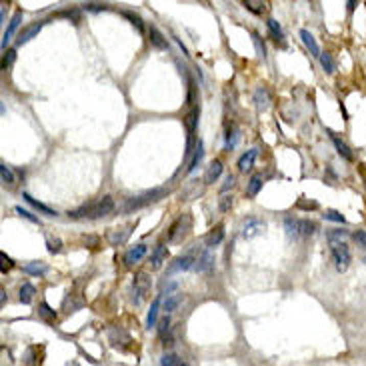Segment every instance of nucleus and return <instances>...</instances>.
<instances>
[{
  "label": "nucleus",
  "mask_w": 366,
  "mask_h": 366,
  "mask_svg": "<svg viewBox=\"0 0 366 366\" xmlns=\"http://www.w3.org/2000/svg\"><path fill=\"white\" fill-rule=\"evenodd\" d=\"M298 206H300V208H318V204H316V202H310V204H306L304 200H300V202H298Z\"/></svg>",
  "instance_id": "nucleus-54"
},
{
  "label": "nucleus",
  "mask_w": 366,
  "mask_h": 366,
  "mask_svg": "<svg viewBox=\"0 0 366 366\" xmlns=\"http://www.w3.org/2000/svg\"><path fill=\"white\" fill-rule=\"evenodd\" d=\"M298 232L300 236H310L316 232V222L312 220H298Z\"/></svg>",
  "instance_id": "nucleus-29"
},
{
  "label": "nucleus",
  "mask_w": 366,
  "mask_h": 366,
  "mask_svg": "<svg viewBox=\"0 0 366 366\" xmlns=\"http://www.w3.org/2000/svg\"><path fill=\"white\" fill-rule=\"evenodd\" d=\"M108 340L112 346H118V340H122L124 346H128V344L132 342V338H130V334L128 332H124L122 328H108Z\"/></svg>",
  "instance_id": "nucleus-15"
},
{
  "label": "nucleus",
  "mask_w": 366,
  "mask_h": 366,
  "mask_svg": "<svg viewBox=\"0 0 366 366\" xmlns=\"http://www.w3.org/2000/svg\"><path fill=\"white\" fill-rule=\"evenodd\" d=\"M108 6L106 4H100V2H86L84 4V10H88V12H102V10H106Z\"/></svg>",
  "instance_id": "nucleus-46"
},
{
  "label": "nucleus",
  "mask_w": 366,
  "mask_h": 366,
  "mask_svg": "<svg viewBox=\"0 0 366 366\" xmlns=\"http://www.w3.org/2000/svg\"><path fill=\"white\" fill-rule=\"evenodd\" d=\"M161 196H164V190H162V188H154V190H150V192H144L142 196L130 198V200L124 204V210H126V212H130V210H138V208L150 204V202L161 200Z\"/></svg>",
  "instance_id": "nucleus-4"
},
{
  "label": "nucleus",
  "mask_w": 366,
  "mask_h": 366,
  "mask_svg": "<svg viewBox=\"0 0 366 366\" xmlns=\"http://www.w3.org/2000/svg\"><path fill=\"white\" fill-rule=\"evenodd\" d=\"M352 238L358 242V246H364L366 248V232L364 230H356V232L352 234Z\"/></svg>",
  "instance_id": "nucleus-52"
},
{
  "label": "nucleus",
  "mask_w": 366,
  "mask_h": 366,
  "mask_svg": "<svg viewBox=\"0 0 366 366\" xmlns=\"http://www.w3.org/2000/svg\"><path fill=\"white\" fill-rule=\"evenodd\" d=\"M266 228V222L262 220V218H256V216H248L244 222H242V226H240V234H242V238H254V236H258V234H262Z\"/></svg>",
  "instance_id": "nucleus-5"
},
{
  "label": "nucleus",
  "mask_w": 366,
  "mask_h": 366,
  "mask_svg": "<svg viewBox=\"0 0 366 366\" xmlns=\"http://www.w3.org/2000/svg\"><path fill=\"white\" fill-rule=\"evenodd\" d=\"M36 294V288L30 284V282H24L22 286H20V292H18V298H20V302L22 304H30L32 302V298Z\"/></svg>",
  "instance_id": "nucleus-26"
},
{
  "label": "nucleus",
  "mask_w": 366,
  "mask_h": 366,
  "mask_svg": "<svg viewBox=\"0 0 366 366\" xmlns=\"http://www.w3.org/2000/svg\"><path fill=\"white\" fill-rule=\"evenodd\" d=\"M42 24L44 22H34V24H30V26H26L22 32L18 34V38H16V44L18 46H22V44H26L30 38H34L38 32H40V28H42Z\"/></svg>",
  "instance_id": "nucleus-12"
},
{
  "label": "nucleus",
  "mask_w": 366,
  "mask_h": 366,
  "mask_svg": "<svg viewBox=\"0 0 366 366\" xmlns=\"http://www.w3.org/2000/svg\"><path fill=\"white\" fill-rule=\"evenodd\" d=\"M26 274H32V276H42L46 272V266L44 264H40V262H30V264H26L22 268Z\"/></svg>",
  "instance_id": "nucleus-31"
},
{
  "label": "nucleus",
  "mask_w": 366,
  "mask_h": 366,
  "mask_svg": "<svg viewBox=\"0 0 366 366\" xmlns=\"http://www.w3.org/2000/svg\"><path fill=\"white\" fill-rule=\"evenodd\" d=\"M202 158H204V144H202V140H196V150H194V156L188 164V172H194Z\"/></svg>",
  "instance_id": "nucleus-24"
},
{
  "label": "nucleus",
  "mask_w": 366,
  "mask_h": 366,
  "mask_svg": "<svg viewBox=\"0 0 366 366\" xmlns=\"http://www.w3.org/2000/svg\"><path fill=\"white\" fill-rule=\"evenodd\" d=\"M220 174H222V162L212 161L208 164V168H206V172H204V182L206 184L216 182V178H218Z\"/></svg>",
  "instance_id": "nucleus-18"
},
{
  "label": "nucleus",
  "mask_w": 366,
  "mask_h": 366,
  "mask_svg": "<svg viewBox=\"0 0 366 366\" xmlns=\"http://www.w3.org/2000/svg\"><path fill=\"white\" fill-rule=\"evenodd\" d=\"M90 210H92V204H84V206H80V208H76V210H70L68 216L70 218H84V216H90Z\"/></svg>",
  "instance_id": "nucleus-38"
},
{
  "label": "nucleus",
  "mask_w": 366,
  "mask_h": 366,
  "mask_svg": "<svg viewBox=\"0 0 366 366\" xmlns=\"http://www.w3.org/2000/svg\"><path fill=\"white\" fill-rule=\"evenodd\" d=\"M22 196H24V200H26L28 204H30V206H34L36 210H40L42 214H46V216H56V210H52V208H48V206L42 204V202H38V200H34V198H32V196H30L28 192H24Z\"/></svg>",
  "instance_id": "nucleus-25"
},
{
  "label": "nucleus",
  "mask_w": 366,
  "mask_h": 366,
  "mask_svg": "<svg viewBox=\"0 0 366 366\" xmlns=\"http://www.w3.org/2000/svg\"><path fill=\"white\" fill-rule=\"evenodd\" d=\"M232 202H234V198H232V194H226V196H222L220 198V204H218V208L222 210V212H228L230 208H232Z\"/></svg>",
  "instance_id": "nucleus-47"
},
{
  "label": "nucleus",
  "mask_w": 366,
  "mask_h": 366,
  "mask_svg": "<svg viewBox=\"0 0 366 366\" xmlns=\"http://www.w3.org/2000/svg\"><path fill=\"white\" fill-rule=\"evenodd\" d=\"M122 14H124V16H126V18H128L130 22L134 24V26H136V28H138V30H140V32H144V22H142V18H140L138 14H134V12H130V10H124Z\"/></svg>",
  "instance_id": "nucleus-41"
},
{
  "label": "nucleus",
  "mask_w": 366,
  "mask_h": 366,
  "mask_svg": "<svg viewBox=\"0 0 366 366\" xmlns=\"http://www.w3.org/2000/svg\"><path fill=\"white\" fill-rule=\"evenodd\" d=\"M161 304H162V294L154 298V302H152V306H150V310H148V316H146V328H152L156 321H158V312H161Z\"/></svg>",
  "instance_id": "nucleus-21"
},
{
  "label": "nucleus",
  "mask_w": 366,
  "mask_h": 366,
  "mask_svg": "<svg viewBox=\"0 0 366 366\" xmlns=\"http://www.w3.org/2000/svg\"><path fill=\"white\" fill-rule=\"evenodd\" d=\"M182 366H188V364H184V362H182Z\"/></svg>",
  "instance_id": "nucleus-57"
},
{
  "label": "nucleus",
  "mask_w": 366,
  "mask_h": 366,
  "mask_svg": "<svg viewBox=\"0 0 366 366\" xmlns=\"http://www.w3.org/2000/svg\"><path fill=\"white\" fill-rule=\"evenodd\" d=\"M112 210H115V200H112V196H104L102 200H98V202L92 204L90 216H88V218H102V216L110 214Z\"/></svg>",
  "instance_id": "nucleus-6"
},
{
  "label": "nucleus",
  "mask_w": 366,
  "mask_h": 366,
  "mask_svg": "<svg viewBox=\"0 0 366 366\" xmlns=\"http://www.w3.org/2000/svg\"><path fill=\"white\" fill-rule=\"evenodd\" d=\"M150 288H152V280L148 272H138L134 276V282H132V290H134V304H140L144 298L150 294Z\"/></svg>",
  "instance_id": "nucleus-3"
},
{
  "label": "nucleus",
  "mask_w": 366,
  "mask_h": 366,
  "mask_svg": "<svg viewBox=\"0 0 366 366\" xmlns=\"http://www.w3.org/2000/svg\"><path fill=\"white\" fill-rule=\"evenodd\" d=\"M252 40H254V44H256V50H258V54H260L262 58H264V56H266V48H264V42L260 40V36H258L256 32L252 34Z\"/></svg>",
  "instance_id": "nucleus-49"
},
{
  "label": "nucleus",
  "mask_w": 366,
  "mask_h": 366,
  "mask_svg": "<svg viewBox=\"0 0 366 366\" xmlns=\"http://www.w3.org/2000/svg\"><path fill=\"white\" fill-rule=\"evenodd\" d=\"M284 228H286V234H288V238H298L300 236V232H298V220L294 218H284Z\"/></svg>",
  "instance_id": "nucleus-30"
},
{
  "label": "nucleus",
  "mask_w": 366,
  "mask_h": 366,
  "mask_svg": "<svg viewBox=\"0 0 366 366\" xmlns=\"http://www.w3.org/2000/svg\"><path fill=\"white\" fill-rule=\"evenodd\" d=\"M192 228V218H190V214H184V216H180L172 226H170V230H168V240L170 242H174V238H176V232H180L182 234V238L188 234V230Z\"/></svg>",
  "instance_id": "nucleus-7"
},
{
  "label": "nucleus",
  "mask_w": 366,
  "mask_h": 366,
  "mask_svg": "<svg viewBox=\"0 0 366 366\" xmlns=\"http://www.w3.org/2000/svg\"><path fill=\"white\" fill-rule=\"evenodd\" d=\"M180 300H182V294H178V292H174V294L166 296L164 304H162V310H164V314L168 316L170 312H174V310H176V306L180 304Z\"/></svg>",
  "instance_id": "nucleus-23"
},
{
  "label": "nucleus",
  "mask_w": 366,
  "mask_h": 366,
  "mask_svg": "<svg viewBox=\"0 0 366 366\" xmlns=\"http://www.w3.org/2000/svg\"><path fill=\"white\" fill-rule=\"evenodd\" d=\"M130 232H132V226L122 228V230H110V232L106 234V240H108L110 246H120V244H124V242L128 240Z\"/></svg>",
  "instance_id": "nucleus-9"
},
{
  "label": "nucleus",
  "mask_w": 366,
  "mask_h": 366,
  "mask_svg": "<svg viewBox=\"0 0 366 366\" xmlns=\"http://www.w3.org/2000/svg\"><path fill=\"white\" fill-rule=\"evenodd\" d=\"M148 36H150V44L154 46V48H158V50H166V48H168L166 38L162 36V32L154 26V24H150V28H148Z\"/></svg>",
  "instance_id": "nucleus-19"
},
{
  "label": "nucleus",
  "mask_w": 366,
  "mask_h": 366,
  "mask_svg": "<svg viewBox=\"0 0 366 366\" xmlns=\"http://www.w3.org/2000/svg\"><path fill=\"white\" fill-rule=\"evenodd\" d=\"M222 238H224V226L222 224H218L214 230H210L208 234H206L204 242L208 248H214V246H218L220 242H222Z\"/></svg>",
  "instance_id": "nucleus-17"
},
{
  "label": "nucleus",
  "mask_w": 366,
  "mask_h": 366,
  "mask_svg": "<svg viewBox=\"0 0 366 366\" xmlns=\"http://www.w3.org/2000/svg\"><path fill=\"white\" fill-rule=\"evenodd\" d=\"M356 8V2H348V10H354Z\"/></svg>",
  "instance_id": "nucleus-55"
},
{
  "label": "nucleus",
  "mask_w": 366,
  "mask_h": 366,
  "mask_svg": "<svg viewBox=\"0 0 366 366\" xmlns=\"http://www.w3.org/2000/svg\"><path fill=\"white\" fill-rule=\"evenodd\" d=\"M242 6H244L246 10L254 12V14H262V12L266 10V4H264V2H254V0H244Z\"/></svg>",
  "instance_id": "nucleus-32"
},
{
  "label": "nucleus",
  "mask_w": 366,
  "mask_h": 366,
  "mask_svg": "<svg viewBox=\"0 0 366 366\" xmlns=\"http://www.w3.org/2000/svg\"><path fill=\"white\" fill-rule=\"evenodd\" d=\"M46 248H48V252L50 254H56V252H60V248H62V240L60 238H52V236H48L46 238Z\"/></svg>",
  "instance_id": "nucleus-35"
},
{
  "label": "nucleus",
  "mask_w": 366,
  "mask_h": 366,
  "mask_svg": "<svg viewBox=\"0 0 366 366\" xmlns=\"http://www.w3.org/2000/svg\"><path fill=\"white\" fill-rule=\"evenodd\" d=\"M330 254H332L334 266H336V270H338V272L348 270L352 256H350V248L346 246V242H334V244L330 246Z\"/></svg>",
  "instance_id": "nucleus-1"
},
{
  "label": "nucleus",
  "mask_w": 366,
  "mask_h": 366,
  "mask_svg": "<svg viewBox=\"0 0 366 366\" xmlns=\"http://www.w3.org/2000/svg\"><path fill=\"white\" fill-rule=\"evenodd\" d=\"M346 236H348L346 230H330V232H326V238H328L330 244H334V242H344Z\"/></svg>",
  "instance_id": "nucleus-34"
},
{
  "label": "nucleus",
  "mask_w": 366,
  "mask_h": 366,
  "mask_svg": "<svg viewBox=\"0 0 366 366\" xmlns=\"http://www.w3.org/2000/svg\"><path fill=\"white\" fill-rule=\"evenodd\" d=\"M0 176H2V182L4 184L14 182V174H12V170H10L6 164H0Z\"/></svg>",
  "instance_id": "nucleus-42"
},
{
  "label": "nucleus",
  "mask_w": 366,
  "mask_h": 366,
  "mask_svg": "<svg viewBox=\"0 0 366 366\" xmlns=\"http://www.w3.org/2000/svg\"><path fill=\"white\" fill-rule=\"evenodd\" d=\"M330 138H332V142H334V146H336V152L342 156L344 161H352V152H350V148H348V144L340 140V138L336 136V134H332V132H328Z\"/></svg>",
  "instance_id": "nucleus-22"
},
{
  "label": "nucleus",
  "mask_w": 366,
  "mask_h": 366,
  "mask_svg": "<svg viewBox=\"0 0 366 366\" xmlns=\"http://www.w3.org/2000/svg\"><path fill=\"white\" fill-rule=\"evenodd\" d=\"M198 256H200V254H198ZM198 256H196V248H192L190 252H186V254H182V256L174 258V260L170 262V266L166 268V274H174L176 270H190V268L194 270Z\"/></svg>",
  "instance_id": "nucleus-2"
},
{
  "label": "nucleus",
  "mask_w": 366,
  "mask_h": 366,
  "mask_svg": "<svg viewBox=\"0 0 366 366\" xmlns=\"http://www.w3.org/2000/svg\"><path fill=\"white\" fill-rule=\"evenodd\" d=\"M58 16H66V18H72L74 24L80 22V14L76 10H64V12H58Z\"/></svg>",
  "instance_id": "nucleus-53"
},
{
  "label": "nucleus",
  "mask_w": 366,
  "mask_h": 366,
  "mask_svg": "<svg viewBox=\"0 0 366 366\" xmlns=\"http://www.w3.org/2000/svg\"><path fill=\"white\" fill-rule=\"evenodd\" d=\"M212 266H214V256H212V252L202 250L200 252V256H198V260H196L194 270H196V272H208Z\"/></svg>",
  "instance_id": "nucleus-13"
},
{
  "label": "nucleus",
  "mask_w": 366,
  "mask_h": 366,
  "mask_svg": "<svg viewBox=\"0 0 366 366\" xmlns=\"http://www.w3.org/2000/svg\"><path fill=\"white\" fill-rule=\"evenodd\" d=\"M166 256H168V250H166V244H158L154 250H152V256H150V266L156 270V268H161L162 264L166 262Z\"/></svg>",
  "instance_id": "nucleus-16"
},
{
  "label": "nucleus",
  "mask_w": 366,
  "mask_h": 366,
  "mask_svg": "<svg viewBox=\"0 0 366 366\" xmlns=\"http://www.w3.org/2000/svg\"><path fill=\"white\" fill-rule=\"evenodd\" d=\"M14 210H16V212H18V214H20L22 218H26V220H30V222H34V224H40V220H38V218H36V216H34L32 212H28V210H24L22 206H16Z\"/></svg>",
  "instance_id": "nucleus-45"
},
{
  "label": "nucleus",
  "mask_w": 366,
  "mask_h": 366,
  "mask_svg": "<svg viewBox=\"0 0 366 366\" xmlns=\"http://www.w3.org/2000/svg\"><path fill=\"white\" fill-rule=\"evenodd\" d=\"M14 58H16V50H14V48H8V50L4 52V56H2V70L10 68L12 62H14Z\"/></svg>",
  "instance_id": "nucleus-39"
},
{
  "label": "nucleus",
  "mask_w": 366,
  "mask_h": 366,
  "mask_svg": "<svg viewBox=\"0 0 366 366\" xmlns=\"http://www.w3.org/2000/svg\"><path fill=\"white\" fill-rule=\"evenodd\" d=\"M20 22H22V12L18 10L12 18H10V22H8V26H6V32H4V36H2V48H6V44H8V40L12 38V34L18 30V26H20Z\"/></svg>",
  "instance_id": "nucleus-10"
},
{
  "label": "nucleus",
  "mask_w": 366,
  "mask_h": 366,
  "mask_svg": "<svg viewBox=\"0 0 366 366\" xmlns=\"http://www.w3.org/2000/svg\"><path fill=\"white\" fill-rule=\"evenodd\" d=\"M194 96H196V86H194V80L188 78V96H186V102L192 104L194 102Z\"/></svg>",
  "instance_id": "nucleus-50"
},
{
  "label": "nucleus",
  "mask_w": 366,
  "mask_h": 366,
  "mask_svg": "<svg viewBox=\"0 0 366 366\" xmlns=\"http://www.w3.org/2000/svg\"><path fill=\"white\" fill-rule=\"evenodd\" d=\"M364 264H366V256H364Z\"/></svg>",
  "instance_id": "nucleus-56"
},
{
  "label": "nucleus",
  "mask_w": 366,
  "mask_h": 366,
  "mask_svg": "<svg viewBox=\"0 0 366 366\" xmlns=\"http://www.w3.org/2000/svg\"><path fill=\"white\" fill-rule=\"evenodd\" d=\"M0 260H2V268H0V270H2V274H6V272L14 266V262H12V258H10L6 252H0Z\"/></svg>",
  "instance_id": "nucleus-44"
},
{
  "label": "nucleus",
  "mask_w": 366,
  "mask_h": 366,
  "mask_svg": "<svg viewBox=\"0 0 366 366\" xmlns=\"http://www.w3.org/2000/svg\"><path fill=\"white\" fill-rule=\"evenodd\" d=\"M322 216H324L326 220H332V222H342V224L346 222V218H344V216L340 214V212H338V210H326V212H324Z\"/></svg>",
  "instance_id": "nucleus-43"
},
{
  "label": "nucleus",
  "mask_w": 366,
  "mask_h": 366,
  "mask_svg": "<svg viewBox=\"0 0 366 366\" xmlns=\"http://www.w3.org/2000/svg\"><path fill=\"white\" fill-rule=\"evenodd\" d=\"M198 116H200V108H192V110L186 115V128H188V134H194L196 124H198Z\"/></svg>",
  "instance_id": "nucleus-27"
},
{
  "label": "nucleus",
  "mask_w": 366,
  "mask_h": 366,
  "mask_svg": "<svg viewBox=\"0 0 366 366\" xmlns=\"http://www.w3.org/2000/svg\"><path fill=\"white\" fill-rule=\"evenodd\" d=\"M266 26H268V32H270V36L274 38L276 42L284 38V32H282V28H280V24L276 22L274 18H268V20H266Z\"/></svg>",
  "instance_id": "nucleus-28"
},
{
  "label": "nucleus",
  "mask_w": 366,
  "mask_h": 366,
  "mask_svg": "<svg viewBox=\"0 0 366 366\" xmlns=\"http://www.w3.org/2000/svg\"><path fill=\"white\" fill-rule=\"evenodd\" d=\"M146 244H136V246H132L130 250L124 254V264L126 266H134V264H138L144 256H146Z\"/></svg>",
  "instance_id": "nucleus-8"
},
{
  "label": "nucleus",
  "mask_w": 366,
  "mask_h": 366,
  "mask_svg": "<svg viewBox=\"0 0 366 366\" xmlns=\"http://www.w3.org/2000/svg\"><path fill=\"white\" fill-rule=\"evenodd\" d=\"M260 188H262V176L254 174L250 178V182H248V196H256L260 192Z\"/></svg>",
  "instance_id": "nucleus-33"
},
{
  "label": "nucleus",
  "mask_w": 366,
  "mask_h": 366,
  "mask_svg": "<svg viewBox=\"0 0 366 366\" xmlns=\"http://www.w3.org/2000/svg\"><path fill=\"white\" fill-rule=\"evenodd\" d=\"M168 330H170V318L164 314V316L161 318V322H158V332H161L162 338H164V334H166Z\"/></svg>",
  "instance_id": "nucleus-48"
},
{
  "label": "nucleus",
  "mask_w": 366,
  "mask_h": 366,
  "mask_svg": "<svg viewBox=\"0 0 366 366\" xmlns=\"http://www.w3.org/2000/svg\"><path fill=\"white\" fill-rule=\"evenodd\" d=\"M38 314H40V316H42L46 322H52L54 318H56V312H54V310H52V308H50L46 302H42V304H40V308H38Z\"/></svg>",
  "instance_id": "nucleus-37"
},
{
  "label": "nucleus",
  "mask_w": 366,
  "mask_h": 366,
  "mask_svg": "<svg viewBox=\"0 0 366 366\" xmlns=\"http://www.w3.org/2000/svg\"><path fill=\"white\" fill-rule=\"evenodd\" d=\"M254 102H256V108H258V110H266V108H268V104H270V94H268V90H266L264 86H260V88L254 90Z\"/></svg>",
  "instance_id": "nucleus-20"
},
{
  "label": "nucleus",
  "mask_w": 366,
  "mask_h": 366,
  "mask_svg": "<svg viewBox=\"0 0 366 366\" xmlns=\"http://www.w3.org/2000/svg\"><path fill=\"white\" fill-rule=\"evenodd\" d=\"M256 156H258V148H250V150H246V152L238 158V170H240V172H248L252 166H254Z\"/></svg>",
  "instance_id": "nucleus-11"
},
{
  "label": "nucleus",
  "mask_w": 366,
  "mask_h": 366,
  "mask_svg": "<svg viewBox=\"0 0 366 366\" xmlns=\"http://www.w3.org/2000/svg\"><path fill=\"white\" fill-rule=\"evenodd\" d=\"M300 38H302L304 46L310 50V54H312V56H318V58H321V54H322L321 46H318V42L314 40V36H312V34H310L306 28H302V30H300Z\"/></svg>",
  "instance_id": "nucleus-14"
},
{
  "label": "nucleus",
  "mask_w": 366,
  "mask_h": 366,
  "mask_svg": "<svg viewBox=\"0 0 366 366\" xmlns=\"http://www.w3.org/2000/svg\"><path fill=\"white\" fill-rule=\"evenodd\" d=\"M321 64H322V68L326 70L328 74H332V72H334V58H332L328 52H322L321 54Z\"/></svg>",
  "instance_id": "nucleus-36"
},
{
  "label": "nucleus",
  "mask_w": 366,
  "mask_h": 366,
  "mask_svg": "<svg viewBox=\"0 0 366 366\" xmlns=\"http://www.w3.org/2000/svg\"><path fill=\"white\" fill-rule=\"evenodd\" d=\"M234 184H236V178H234L232 174H228V176L224 178V184L220 186V192H222V194H224V192H228V190L232 188V186H234Z\"/></svg>",
  "instance_id": "nucleus-51"
},
{
  "label": "nucleus",
  "mask_w": 366,
  "mask_h": 366,
  "mask_svg": "<svg viewBox=\"0 0 366 366\" xmlns=\"http://www.w3.org/2000/svg\"><path fill=\"white\" fill-rule=\"evenodd\" d=\"M161 366H182V360L176 354H164L161 358Z\"/></svg>",
  "instance_id": "nucleus-40"
}]
</instances>
